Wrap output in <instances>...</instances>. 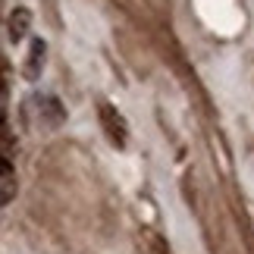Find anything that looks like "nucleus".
<instances>
[{
	"instance_id": "f257e3e1",
	"label": "nucleus",
	"mask_w": 254,
	"mask_h": 254,
	"mask_svg": "<svg viewBox=\"0 0 254 254\" xmlns=\"http://www.w3.org/2000/svg\"><path fill=\"white\" fill-rule=\"evenodd\" d=\"M97 116H101V126H104L107 138H110L116 148H126V141H129V126H126L123 113L116 110L110 101H97Z\"/></svg>"
},
{
	"instance_id": "f03ea898",
	"label": "nucleus",
	"mask_w": 254,
	"mask_h": 254,
	"mask_svg": "<svg viewBox=\"0 0 254 254\" xmlns=\"http://www.w3.org/2000/svg\"><path fill=\"white\" fill-rule=\"evenodd\" d=\"M44 60H47V44L41 41V38H35L32 47H28V57H25V66H22V72H25V79L28 82H35V79H41V69H44Z\"/></svg>"
},
{
	"instance_id": "7ed1b4c3",
	"label": "nucleus",
	"mask_w": 254,
	"mask_h": 254,
	"mask_svg": "<svg viewBox=\"0 0 254 254\" xmlns=\"http://www.w3.org/2000/svg\"><path fill=\"white\" fill-rule=\"evenodd\" d=\"M6 28H9V41L19 44L28 35V28H32V13H28L25 6H16L13 13H9V19H6Z\"/></svg>"
},
{
	"instance_id": "20e7f679",
	"label": "nucleus",
	"mask_w": 254,
	"mask_h": 254,
	"mask_svg": "<svg viewBox=\"0 0 254 254\" xmlns=\"http://www.w3.org/2000/svg\"><path fill=\"white\" fill-rule=\"evenodd\" d=\"M148 254H170V245H167V239L160 236V232H154V229H148Z\"/></svg>"
}]
</instances>
